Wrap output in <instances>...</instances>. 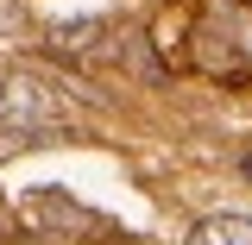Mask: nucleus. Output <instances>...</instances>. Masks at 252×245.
Here are the masks:
<instances>
[{
	"label": "nucleus",
	"instance_id": "obj_2",
	"mask_svg": "<svg viewBox=\"0 0 252 245\" xmlns=\"http://www.w3.org/2000/svg\"><path fill=\"white\" fill-rule=\"evenodd\" d=\"M189 44H195L189 57L202 76H215L227 88H246L252 82V0H202Z\"/></svg>",
	"mask_w": 252,
	"mask_h": 245
},
{
	"label": "nucleus",
	"instance_id": "obj_4",
	"mask_svg": "<svg viewBox=\"0 0 252 245\" xmlns=\"http://www.w3.org/2000/svg\"><path fill=\"white\" fill-rule=\"evenodd\" d=\"M101 38H114L107 19H69V26H51V44H57L63 57H94Z\"/></svg>",
	"mask_w": 252,
	"mask_h": 245
},
{
	"label": "nucleus",
	"instance_id": "obj_3",
	"mask_svg": "<svg viewBox=\"0 0 252 245\" xmlns=\"http://www.w3.org/2000/svg\"><path fill=\"white\" fill-rule=\"evenodd\" d=\"M32 214L44 220V226H57V233H107V214H94V208H82V201H69L63 189H38Z\"/></svg>",
	"mask_w": 252,
	"mask_h": 245
},
{
	"label": "nucleus",
	"instance_id": "obj_6",
	"mask_svg": "<svg viewBox=\"0 0 252 245\" xmlns=\"http://www.w3.org/2000/svg\"><path fill=\"white\" fill-rule=\"evenodd\" d=\"M0 31H19V0H0Z\"/></svg>",
	"mask_w": 252,
	"mask_h": 245
},
{
	"label": "nucleus",
	"instance_id": "obj_7",
	"mask_svg": "<svg viewBox=\"0 0 252 245\" xmlns=\"http://www.w3.org/2000/svg\"><path fill=\"white\" fill-rule=\"evenodd\" d=\"M246 176H252V157H246Z\"/></svg>",
	"mask_w": 252,
	"mask_h": 245
},
{
	"label": "nucleus",
	"instance_id": "obj_5",
	"mask_svg": "<svg viewBox=\"0 0 252 245\" xmlns=\"http://www.w3.org/2000/svg\"><path fill=\"white\" fill-rule=\"evenodd\" d=\"M189 245H252V220L246 214H215L195 226V239Z\"/></svg>",
	"mask_w": 252,
	"mask_h": 245
},
{
	"label": "nucleus",
	"instance_id": "obj_1",
	"mask_svg": "<svg viewBox=\"0 0 252 245\" xmlns=\"http://www.w3.org/2000/svg\"><path fill=\"white\" fill-rule=\"evenodd\" d=\"M76 132V94L69 82H57L51 69H6L0 76V157L26 151V145H51Z\"/></svg>",
	"mask_w": 252,
	"mask_h": 245
}]
</instances>
